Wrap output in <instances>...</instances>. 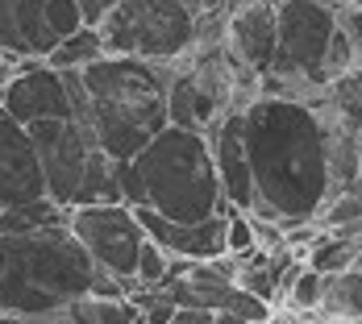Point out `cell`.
<instances>
[{"label":"cell","instance_id":"obj_4","mask_svg":"<svg viewBox=\"0 0 362 324\" xmlns=\"http://www.w3.org/2000/svg\"><path fill=\"white\" fill-rule=\"evenodd\" d=\"M100 266L71 237L67 220L0 237V312L59 316L71 299L92 295Z\"/></svg>","mask_w":362,"mask_h":324},{"label":"cell","instance_id":"obj_27","mask_svg":"<svg viewBox=\"0 0 362 324\" xmlns=\"http://www.w3.org/2000/svg\"><path fill=\"white\" fill-rule=\"evenodd\" d=\"M13 79V59L8 54H0V92H4V83Z\"/></svg>","mask_w":362,"mask_h":324},{"label":"cell","instance_id":"obj_7","mask_svg":"<svg viewBox=\"0 0 362 324\" xmlns=\"http://www.w3.org/2000/svg\"><path fill=\"white\" fill-rule=\"evenodd\" d=\"M67 229L83 246V253L112 275L117 283H125V295L138 287L134 270H138V250H142L146 233L129 204H83V208H67Z\"/></svg>","mask_w":362,"mask_h":324},{"label":"cell","instance_id":"obj_17","mask_svg":"<svg viewBox=\"0 0 362 324\" xmlns=\"http://www.w3.org/2000/svg\"><path fill=\"white\" fill-rule=\"evenodd\" d=\"M354 253H358V241H350V237H341V233H321L308 250H304V266L308 270H317V275H341V270H350L354 266Z\"/></svg>","mask_w":362,"mask_h":324},{"label":"cell","instance_id":"obj_10","mask_svg":"<svg viewBox=\"0 0 362 324\" xmlns=\"http://www.w3.org/2000/svg\"><path fill=\"white\" fill-rule=\"evenodd\" d=\"M138 224H142L146 241H154L158 250L171 258H187V262H213L225 253V216H204V220H167V216L150 212V208H134Z\"/></svg>","mask_w":362,"mask_h":324},{"label":"cell","instance_id":"obj_28","mask_svg":"<svg viewBox=\"0 0 362 324\" xmlns=\"http://www.w3.org/2000/svg\"><path fill=\"white\" fill-rule=\"evenodd\" d=\"M354 154H358V167H362V129L354 133Z\"/></svg>","mask_w":362,"mask_h":324},{"label":"cell","instance_id":"obj_13","mask_svg":"<svg viewBox=\"0 0 362 324\" xmlns=\"http://www.w3.org/2000/svg\"><path fill=\"white\" fill-rule=\"evenodd\" d=\"M59 37L46 25V0H0V54L13 63L46 59Z\"/></svg>","mask_w":362,"mask_h":324},{"label":"cell","instance_id":"obj_25","mask_svg":"<svg viewBox=\"0 0 362 324\" xmlns=\"http://www.w3.org/2000/svg\"><path fill=\"white\" fill-rule=\"evenodd\" d=\"M187 8H192V17H200V13H213V8H221V0H183Z\"/></svg>","mask_w":362,"mask_h":324},{"label":"cell","instance_id":"obj_14","mask_svg":"<svg viewBox=\"0 0 362 324\" xmlns=\"http://www.w3.org/2000/svg\"><path fill=\"white\" fill-rule=\"evenodd\" d=\"M138 316L125 295H79L59 312V324H134Z\"/></svg>","mask_w":362,"mask_h":324},{"label":"cell","instance_id":"obj_19","mask_svg":"<svg viewBox=\"0 0 362 324\" xmlns=\"http://www.w3.org/2000/svg\"><path fill=\"white\" fill-rule=\"evenodd\" d=\"M321 291H325V275H317V270L300 266V270H296V279L288 283V291H284V304H288L291 316L317 312V308H321Z\"/></svg>","mask_w":362,"mask_h":324},{"label":"cell","instance_id":"obj_6","mask_svg":"<svg viewBox=\"0 0 362 324\" xmlns=\"http://www.w3.org/2000/svg\"><path fill=\"white\" fill-rule=\"evenodd\" d=\"M105 54L142 59V63H171L192 50L196 17L183 0H117L96 21Z\"/></svg>","mask_w":362,"mask_h":324},{"label":"cell","instance_id":"obj_30","mask_svg":"<svg viewBox=\"0 0 362 324\" xmlns=\"http://www.w3.org/2000/svg\"><path fill=\"white\" fill-rule=\"evenodd\" d=\"M325 324H362V320H325Z\"/></svg>","mask_w":362,"mask_h":324},{"label":"cell","instance_id":"obj_18","mask_svg":"<svg viewBox=\"0 0 362 324\" xmlns=\"http://www.w3.org/2000/svg\"><path fill=\"white\" fill-rule=\"evenodd\" d=\"M67 208H59L54 200H34L21 208H0V237H17V233H34L46 224H63Z\"/></svg>","mask_w":362,"mask_h":324},{"label":"cell","instance_id":"obj_32","mask_svg":"<svg viewBox=\"0 0 362 324\" xmlns=\"http://www.w3.org/2000/svg\"><path fill=\"white\" fill-rule=\"evenodd\" d=\"M358 71H362V63H358Z\"/></svg>","mask_w":362,"mask_h":324},{"label":"cell","instance_id":"obj_21","mask_svg":"<svg viewBox=\"0 0 362 324\" xmlns=\"http://www.w3.org/2000/svg\"><path fill=\"white\" fill-rule=\"evenodd\" d=\"M250 250H258L254 246V224L246 212H233L225 216V253H233V258H246Z\"/></svg>","mask_w":362,"mask_h":324},{"label":"cell","instance_id":"obj_5","mask_svg":"<svg viewBox=\"0 0 362 324\" xmlns=\"http://www.w3.org/2000/svg\"><path fill=\"white\" fill-rule=\"evenodd\" d=\"M34 142L37 167L46 179V200L59 208H83V204H121V162L96 145L92 129L71 116L34 121L25 125Z\"/></svg>","mask_w":362,"mask_h":324},{"label":"cell","instance_id":"obj_3","mask_svg":"<svg viewBox=\"0 0 362 324\" xmlns=\"http://www.w3.org/2000/svg\"><path fill=\"white\" fill-rule=\"evenodd\" d=\"M171 63L105 54L100 63H88L79 71L88 129L112 162H129L158 129H167Z\"/></svg>","mask_w":362,"mask_h":324},{"label":"cell","instance_id":"obj_29","mask_svg":"<svg viewBox=\"0 0 362 324\" xmlns=\"http://www.w3.org/2000/svg\"><path fill=\"white\" fill-rule=\"evenodd\" d=\"M354 270L362 275V241H358V253H354Z\"/></svg>","mask_w":362,"mask_h":324},{"label":"cell","instance_id":"obj_24","mask_svg":"<svg viewBox=\"0 0 362 324\" xmlns=\"http://www.w3.org/2000/svg\"><path fill=\"white\" fill-rule=\"evenodd\" d=\"M0 324H59V316H13V312H0Z\"/></svg>","mask_w":362,"mask_h":324},{"label":"cell","instance_id":"obj_8","mask_svg":"<svg viewBox=\"0 0 362 324\" xmlns=\"http://www.w3.org/2000/svg\"><path fill=\"white\" fill-rule=\"evenodd\" d=\"M0 112L13 116L17 125L71 116L67 75L54 71V67H46L42 59H21V63H13V79H8L4 92H0Z\"/></svg>","mask_w":362,"mask_h":324},{"label":"cell","instance_id":"obj_9","mask_svg":"<svg viewBox=\"0 0 362 324\" xmlns=\"http://www.w3.org/2000/svg\"><path fill=\"white\" fill-rule=\"evenodd\" d=\"M34 200H46V179L37 167L34 142L25 125L0 112V208H21Z\"/></svg>","mask_w":362,"mask_h":324},{"label":"cell","instance_id":"obj_2","mask_svg":"<svg viewBox=\"0 0 362 324\" xmlns=\"http://www.w3.org/2000/svg\"><path fill=\"white\" fill-rule=\"evenodd\" d=\"M121 204L150 208L180 224L233 212L221 200L209 138L175 125L158 129L129 162H121Z\"/></svg>","mask_w":362,"mask_h":324},{"label":"cell","instance_id":"obj_16","mask_svg":"<svg viewBox=\"0 0 362 324\" xmlns=\"http://www.w3.org/2000/svg\"><path fill=\"white\" fill-rule=\"evenodd\" d=\"M105 59V42H100V30L96 25H83V30H75L71 37H63L42 63L46 67H54V71H83L88 63H100Z\"/></svg>","mask_w":362,"mask_h":324},{"label":"cell","instance_id":"obj_26","mask_svg":"<svg viewBox=\"0 0 362 324\" xmlns=\"http://www.w3.org/2000/svg\"><path fill=\"white\" fill-rule=\"evenodd\" d=\"M209 324H250V320H242L238 312H213V320Z\"/></svg>","mask_w":362,"mask_h":324},{"label":"cell","instance_id":"obj_22","mask_svg":"<svg viewBox=\"0 0 362 324\" xmlns=\"http://www.w3.org/2000/svg\"><path fill=\"white\" fill-rule=\"evenodd\" d=\"M337 30L350 37L354 50H362V4H350V8L337 13Z\"/></svg>","mask_w":362,"mask_h":324},{"label":"cell","instance_id":"obj_20","mask_svg":"<svg viewBox=\"0 0 362 324\" xmlns=\"http://www.w3.org/2000/svg\"><path fill=\"white\" fill-rule=\"evenodd\" d=\"M167 266H171V253L158 250L154 241H142L138 250V270H134V283L138 287H158L167 279Z\"/></svg>","mask_w":362,"mask_h":324},{"label":"cell","instance_id":"obj_1","mask_svg":"<svg viewBox=\"0 0 362 324\" xmlns=\"http://www.w3.org/2000/svg\"><path fill=\"white\" fill-rule=\"evenodd\" d=\"M242 138L254 200L279 216V224L317 220L321 204L333 196L317 108L288 96H258L242 108Z\"/></svg>","mask_w":362,"mask_h":324},{"label":"cell","instance_id":"obj_15","mask_svg":"<svg viewBox=\"0 0 362 324\" xmlns=\"http://www.w3.org/2000/svg\"><path fill=\"white\" fill-rule=\"evenodd\" d=\"M317 312H321V320H362V275L354 266L325 279Z\"/></svg>","mask_w":362,"mask_h":324},{"label":"cell","instance_id":"obj_31","mask_svg":"<svg viewBox=\"0 0 362 324\" xmlns=\"http://www.w3.org/2000/svg\"><path fill=\"white\" fill-rule=\"evenodd\" d=\"M284 324H300V320H296V316H291V312H288V320H284Z\"/></svg>","mask_w":362,"mask_h":324},{"label":"cell","instance_id":"obj_11","mask_svg":"<svg viewBox=\"0 0 362 324\" xmlns=\"http://www.w3.org/2000/svg\"><path fill=\"white\" fill-rule=\"evenodd\" d=\"M213 150V167H217L221 200L238 212H250L254 204V179L250 162H246V138H242V112H225L217 125L204 133Z\"/></svg>","mask_w":362,"mask_h":324},{"label":"cell","instance_id":"obj_23","mask_svg":"<svg viewBox=\"0 0 362 324\" xmlns=\"http://www.w3.org/2000/svg\"><path fill=\"white\" fill-rule=\"evenodd\" d=\"M75 4H79V13H83V21H88V25H96V21H100V17L109 13V8L117 4V0H75Z\"/></svg>","mask_w":362,"mask_h":324},{"label":"cell","instance_id":"obj_12","mask_svg":"<svg viewBox=\"0 0 362 324\" xmlns=\"http://www.w3.org/2000/svg\"><path fill=\"white\" fill-rule=\"evenodd\" d=\"M225 46L246 71L262 79L275 63V0H246L242 8H233L225 25Z\"/></svg>","mask_w":362,"mask_h":324}]
</instances>
